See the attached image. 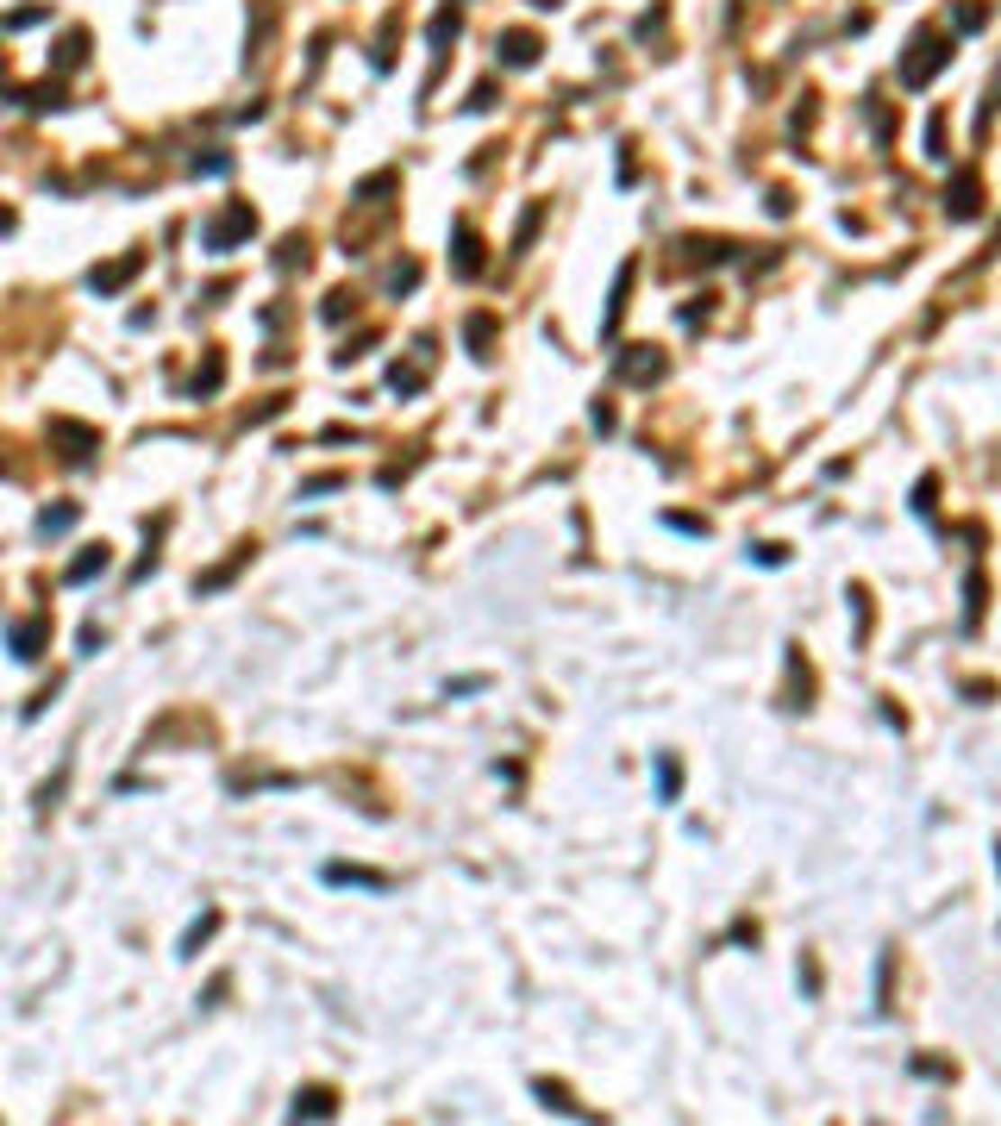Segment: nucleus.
<instances>
[{"instance_id":"nucleus-1","label":"nucleus","mask_w":1001,"mask_h":1126,"mask_svg":"<svg viewBox=\"0 0 1001 1126\" xmlns=\"http://www.w3.org/2000/svg\"><path fill=\"white\" fill-rule=\"evenodd\" d=\"M945 57H951V44H945L939 32H920V38H914V50L901 57V88H926V82H933V69H939Z\"/></svg>"},{"instance_id":"nucleus-2","label":"nucleus","mask_w":1001,"mask_h":1126,"mask_svg":"<svg viewBox=\"0 0 1001 1126\" xmlns=\"http://www.w3.org/2000/svg\"><path fill=\"white\" fill-rule=\"evenodd\" d=\"M250 232H257V213L239 201V207H226V213H213V220L201 226V245L207 250H232V245H245Z\"/></svg>"},{"instance_id":"nucleus-3","label":"nucleus","mask_w":1001,"mask_h":1126,"mask_svg":"<svg viewBox=\"0 0 1001 1126\" xmlns=\"http://www.w3.org/2000/svg\"><path fill=\"white\" fill-rule=\"evenodd\" d=\"M138 269H144V250H125L120 263H107V269H88V288H95V294H113V288H125Z\"/></svg>"},{"instance_id":"nucleus-4","label":"nucleus","mask_w":1001,"mask_h":1126,"mask_svg":"<svg viewBox=\"0 0 1001 1126\" xmlns=\"http://www.w3.org/2000/svg\"><path fill=\"white\" fill-rule=\"evenodd\" d=\"M50 438H57V445H69V451H63L69 464H88V457H95V445H101V438H95L88 426H76V419H50Z\"/></svg>"},{"instance_id":"nucleus-5","label":"nucleus","mask_w":1001,"mask_h":1126,"mask_svg":"<svg viewBox=\"0 0 1001 1126\" xmlns=\"http://www.w3.org/2000/svg\"><path fill=\"white\" fill-rule=\"evenodd\" d=\"M6 638H13V657H19V663H32V657L44 651V638H50V626H44V620H19L13 632H6Z\"/></svg>"},{"instance_id":"nucleus-6","label":"nucleus","mask_w":1001,"mask_h":1126,"mask_svg":"<svg viewBox=\"0 0 1001 1126\" xmlns=\"http://www.w3.org/2000/svg\"><path fill=\"white\" fill-rule=\"evenodd\" d=\"M945 207L958 213V220H977L983 213V188H977V176H958V188H945Z\"/></svg>"},{"instance_id":"nucleus-7","label":"nucleus","mask_w":1001,"mask_h":1126,"mask_svg":"<svg viewBox=\"0 0 1001 1126\" xmlns=\"http://www.w3.org/2000/svg\"><path fill=\"white\" fill-rule=\"evenodd\" d=\"M288 1114H294V1121H332V1114H338V1102H332V1089H301Z\"/></svg>"},{"instance_id":"nucleus-8","label":"nucleus","mask_w":1001,"mask_h":1126,"mask_svg":"<svg viewBox=\"0 0 1001 1126\" xmlns=\"http://www.w3.org/2000/svg\"><path fill=\"white\" fill-rule=\"evenodd\" d=\"M620 375H626V382H657V375H663V357H657V351H645V345H632V351L620 357Z\"/></svg>"},{"instance_id":"nucleus-9","label":"nucleus","mask_w":1001,"mask_h":1126,"mask_svg":"<svg viewBox=\"0 0 1001 1126\" xmlns=\"http://www.w3.org/2000/svg\"><path fill=\"white\" fill-rule=\"evenodd\" d=\"M500 63L532 69V63H538V38H532V32H507V38H500Z\"/></svg>"},{"instance_id":"nucleus-10","label":"nucleus","mask_w":1001,"mask_h":1126,"mask_svg":"<svg viewBox=\"0 0 1001 1126\" xmlns=\"http://www.w3.org/2000/svg\"><path fill=\"white\" fill-rule=\"evenodd\" d=\"M107 563H113V551H107V545H88V551H82V557H76V563L63 570V582H95V576H101Z\"/></svg>"},{"instance_id":"nucleus-11","label":"nucleus","mask_w":1001,"mask_h":1126,"mask_svg":"<svg viewBox=\"0 0 1001 1126\" xmlns=\"http://www.w3.org/2000/svg\"><path fill=\"white\" fill-rule=\"evenodd\" d=\"M326 882H351V888H388V876L382 870H364V864H326Z\"/></svg>"},{"instance_id":"nucleus-12","label":"nucleus","mask_w":1001,"mask_h":1126,"mask_svg":"<svg viewBox=\"0 0 1001 1126\" xmlns=\"http://www.w3.org/2000/svg\"><path fill=\"white\" fill-rule=\"evenodd\" d=\"M476 269H482V245L470 226H457V275H476Z\"/></svg>"},{"instance_id":"nucleus-13","label":"nucleus","mask_w":1001,"mask_h":1126,"mask_svg":"<svg viewBox=\"0 0 1001 1126\" xmlns=\"http://www.w3.org/2000/svg\"><path fill=\"white\" fill-rule=\"evenodd\" d=\"M220 382H226V357H220V351H213V357H207V364H201V370H194V382H188V388H194V401H201V394H213V388H220Z\"/></svg>"},{"instance_id":"nucleus-14","label":"nucleus","mask_w":1001,"mask_h":1126,"mask_svg":"<svg viewBox=\"0 0 1001 1126\" xmlns=\"http://www.w3.org/2000/svg\"><path fill=\"white\" fill-rule=\"evenodd\" d=\"M76 519H82V513L63 500V507H44V513H38V532H44V538H57V532H69Z\"/></svg>"},{"instance_id":"nucleus-15","label":"nucleus","mask_w":1001,"mask_h":1126,"mask_svg":"<svg viewBox=\"0 0 1001 1126\" xmlns=\"http://www.w3.org/2000/svg\"><path fill=\"white\" fill-rule=\"evenodd\" d=\"M213 926H220V914H201V920H194V926L182 932V958H194V951H201V945L213 939Z\"/></svg>"},{"instance_id":"nucleus-16","label":"nucleus","mask_w":1001,"mask_h":1126,"mask_svg":"<svg viewBox=\"0 0 1001 1126\" xmlns=\"http://www.w3.org/2000/svg\"><path fill=\"white\" fill-rule=\"evenodd\" d=\"M82 57H88V32H69V38L57 44V69H76Z\"/></svg>"},{"instance_id":"nucleus-17","label":"nucleus","mask_w":1001,"mask_h":1126,"mask_svg":"<svg viewBox=\"0 0 1001 1126\" xmlns=\"http://www.w3.org/2000/svg\"><path fill=\"white\" fill-rule=\"evenodd\" d=\"M657 795H663V801L682 795V770H676V757H657Z\"/></svg>"},{"instance_id":"nucleus-18","label":"nucleus","mask_w":1001,"mask_h":1126,"mask_svg":"<svg viewBox=\"0 0 1001 1126\" xmlns=\"http://www.w3.org/2000/svg\"><path fill=\"white\" fill-rule=\"evenodd\" d=\"M451 38H457V13H451V6H445V13H438V19H432V50H445V44H451Z\"/></svg>"},{"instance_id":"nucleus-19","label":"nucleus","mask_w":1001,"mask_h":1126,"mask_svg":"<svg viewBox=\"0 0 1001 1126\" xmlns=\"http://www.w3.org/2000/svg\"><path fill=\"white\" fill-rule=\"evenodd\" d=\"M413 282H419V263H394V269H388V288H394V294L413 288Z\"/></svg>"},{"instance_id":"nucleus-20","label":"nucleus","mask_w":1001,"mask_h":1126,"mask_svg":"<svg viewBox=\"0 0 1001 1126\" xmlns=\"http://www.w3.org/2000/svg\"><path fill=\"white\" fill-rule=\"evenodd\" d=\"M489 338H495V326L476 313V320H470V345H476V357H489Z\"/></svg>"},{"instance_id":"nucleus-21","label":"nucleus","mask_w":1001,"mask_h":1126,"mask_svg":"<svg viewBox=\"0 0 1001 1126\" xmlns=\"http://www.w3.org/2000/svg\"><path fill=\"white\" fill-rule=\"evenodd\" d=\"M232 157H194V176H226Z\"/></svg>"},{"instance_id":"nucleus-22","label":"nucleus","mask_w":1001,"mask_h":1126,"mask_svg":"<svg viewBox=\"0 0 1001 1126\" xmlns=\"http://www.w3.org/2000/svg\"><path fill=\"white\" fill-rule=\"evenodd\" d=\"M332 489H345V476H313V482H301V495H332Z\"/></svg>"},{"instance_id":"nucleus-23","label":"nucleus","mask_w":1001,"mask_h":1126,"mask_svg":"<svg viewBox=\"0 0 1001 1126\" xmlns=\"http://www.w3.org/2000/svg\"><path fill=\"white\" fill-rule=\"evenodd\" d=\"M6 226H13V213H6V207H0V232H6Z\"/></svg>"}]
</instances>
